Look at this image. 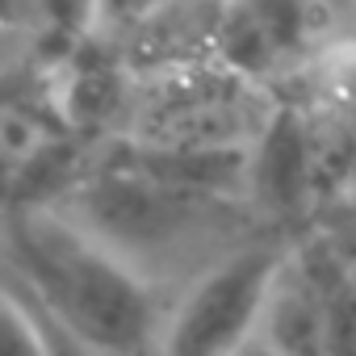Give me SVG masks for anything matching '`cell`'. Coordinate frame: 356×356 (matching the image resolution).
Masks as SVG:
<instances>
[{"label": "cell", "mask_w": 356, "mask_h": 356, "mask_svg": "<svg viewBox=\"0 0 356 356\" xmlns=\"http://www.w3.org/2000/svg\"><path fill=\"white\" fill-rule=\"evenodd\" d=\"M273 356H335L331 264L289 256L264 306L260 339Z\"/></svg>", "instance_id": "cell-4"}, {"label": "cell", "mask_w": 356, "mask_h": 356, "mask_svg": "<svg viewBox=\"0 0 356 356\" xmlns=\"http://www.w3.org/2000/svg\"><path fill=\"white\" fill-rule=\"evenodd\" d=\"M314 168H318V151H314L306 122L289 109L268 113L260 126V138L252 147V181L248 185L264 202L293 206L306 197V189L314 181Z\"/></svg>", "instance_id": "cell-5"}, {"label": "cell", "mask_w": 356, "mask_h": 356, "mask_svg": "<svg viewBox=\"0 0 356 356\" xmlns=\"http://www.w3.org/2000/svg\"><path fill=\"white\" fill-rule=\"evenodd\" d=\"M281 248H243L206 268L172 306L155 356H243L260 339L264 306L285 268Z\"/></svg>", "instance_id": "cell-2"}, {"label": "cell", "mask_w": 356, "mask_h": 356, "mask_svg": "<svg viewBox=\"0 0 356 356\" xmlns=\"http://www.w3.org/2000/svg\"><path fill=\"white\" fill-rule=\"evenodd\" d=\"M318 84L323 97L331 101V109L348 122H356V38L339 42L335 51L323 55L318 63Z\"/></svg>", "instance_id": "cell-7"}, {"label": "cell", "mask_w": 356, "mask_h": 356, "mask_svg": "<svg viewBox=\"0 0 356 356\" xmlns=\"http://www.w3.org/2000/svg\"><path fill=\"white\" fill-rule=\"evenodd\" d=\"M243 356H273V352H268V348H264V343H252V348H248V352H243Z\"/></svg>", "instance_id": "cell-11"}, {"label": "cell", "mask_w": 356, "mask_h": 356, "mask_svg": "<svg viewBox=\"0 0 356 356\" xmlns=\"http://www.w3.org/2000/svg\"><path fill=\"white\" fill-rule=\"evenodd\" d=\"M310 42L306 0H222L214 63L239 80H260Z\"/></svg>", "instance_id": "cell-3"}, {"label": "cell", "mask_w": 356, "mask_h": 356, "mask_svg": "<svg viewBox=\"0 0 356 356\" xmlns=\"http://www.w3.org/2000/svg\"><path fill=\"white\" fill-rule=\"evenodd\" d=\"M176 5H185V0H92V38H130L163 13H172Z\"/></svg>", "instance_id": "cell-6"}, {"label": "cell", "mask_w": 356, "mask_h": 356, "mask_svg": "<svg viewBox=\"0 0 356 356\" xmlns=\"http://www.w3.org/2000/svg\"><path fill=\"white\" fill-rule=\"evenodd\" d=\"M0 356H47L42 335L34 327L30 306L22 302V293L9 285L5 289V323H0Z\"/></svg>", "instance_id": "cell-8"}, {"label": "cell", "mask_w": 356, "mask_h": 356, "mask_svg": "<svg viewBox=\"0 0 356 356\" xmlns=\"http://www.w3.org/2000/svg\"><path fill=\"white\" fill-rule=\"evenodd\" d=\"M38 17L67 47L92 38V0H38Z\"/></svg>", "instance_id": "cell-10"}, {"label": "cell", "mask_w": 356, "mask_h": 356, "mask_svg": "<svg viewBox=\"0 0 356 356\" xmlns=\"http://www.w3.org/2000/svg\"><path fill=\"white\" fill-rule=\"evenodd\" d=\"M13 281L51 318L109 356H155L159 306L138 268L63 214L26 210L9 231Z\"/></svg>", "instance_id": "cell-1"}, {"label": "cell", "mask_w": 356, "mask_h": 356, "mask_svg": "<svg viewBox=\"0 0 356 356\" xmlns=\"http://www.w3.org/2000/svg\"><path fill=\"white\" fill-rule=\"evenodd\" d=\"M17 289V285H13ZM22 293V289H17ZM22 302L30 306V314H34V327H38V335H42V348H47V356H109V352H101L97 343H88L84 335H76L72 327H63L59 318H51L34 298H26L22 293Z\"/></svg>", "instance_id": "cell-9"}]
</instances>
